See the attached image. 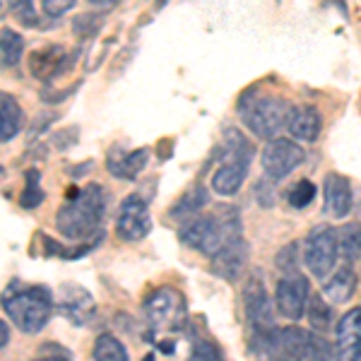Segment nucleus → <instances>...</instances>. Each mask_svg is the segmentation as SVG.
Wrapping results in <instances>:
<instances>
[{"label": "nucleus", "instance_id": "nucleus-1", "mask_svg": "<svg viewBox=\"0 0 361 361\" xmlns=\"http://www.w3.org/2000/svg\"><path fill=\"white\" fill-rule=\"evenodd\" d=\"M68 202L58 209L56 229L66 238H97L99 226L106 214V193L99 183H90L85 188L66 190Z\"/></svg>", "mask_w": 361, "mask_h": 361}, {"label": "nucleus", "instance_id": "nucleus-2", "mask_svg": "<svg viewBox=\"0 0 361 361\" xmlns=\"http://www.w3.org/2000/svg\"><path fill=\"white\" fill-rule=\"evenodd\" d=\"M178 238L188 248L212 258L229 241L243 238L241 214L231 205H222L214 214H197V217L183 222L178 229Z\"/></svg>", "mask_w": 361, "mask_h": 361}, {"label": "nucleus", "instance_id": "nucleus-3", "mask_svg": "<svg viewBox=\"0 0 361 361\" xmlns=\"http://www.w3.org/2000/svg\"><path fill=\"white\" fill-rule=\"evenodd\" d=\"M236 111L241 116L243 126H246L255 137H263L270 142V140H277L279 133L287 128L292 106H289L287 99H282V97L248 90L238 99Z\"/></svg>", "mask_w": 361, "mask_h": 361}, {"label": "nucleus", "instance_id": "nucleus-4", "mask_svg": "<svg viewBox=\"0 0 361 361\" xmlns=\"http://www.w3.org/2000/svg\"><path fill=\"white\" fill-rule=\"evenodd\" d=\"M255 157L250 140L236 128H226L222 137V161L212 173V190L217 195H236L248 176V166Z\"/></svg>", "mask_w": 361, "mask_h": 361}, {"label": "nucleus", "instance_id": "nucleus-5", "mask_svg": "<svg viewBox=\"0 0 361 361\" xmlns=\"http://www.w3.org/2000/svg\"><path fill=\"white\" fill-rule=\"evenodd\" d=\"M10 320L27 335H37L46 328L54 311V299L46 287H27L22 292H13L3 301Z\"/></svg>", "mask_w": 361, "mask_h": 361}, {"label": "nucleus", "instance_id": "nucleus-6", "mask_svg": "<svg viewBox=\"0 0 361 361\" xmlns=\"http://www.w3.org/2000/svg\"><path fill=\"white\" fill-rule=\"evenodd\" d=\"M340 258V241L337 229L328 224L313 226L311 234L304 241V263L313 277L325 279L330 272H335V263Z\"/></svg>", "mask_w": 361, "mask_h": 361}, {"label": "nucleus", "instance_id": "nucleus-7", "mask_svg": "<svg viewBox=\"0 0 361 361\" xmlns=\"http://www.w3.org/2000/svg\"><path fill=\"white\" fill-rule=\"evenodd\" d=\"M142 316L154 330H178L185 320V299L173 287H159L142 301Z\"/></svg>", "mask_w": 361, "mask_h": 361}, {"label": "nucleus", "instance_id": "nucleus-8", "mask_svg": "<svg viewBox=\"0 0 361 361\" xmlns=\"http://www.w3.org/2000/svg\"><path fill=\"white\" fill-rule=\"evenodd\" d=\"M243 311L250 325V340H258L275 330V308L265 292L263 277L255 272L246 279V287H243Z\"/></svg>", "mask_w": 361, "mask_h": 361}, {"label": "nucleus", "instance_id": "nucleus-9", "mask_svg": "<svg viewBox=\"0 0 361 361\" xmlns=\"http://www.w3.org/2000/svg\"><path fill=\"white\" fill-rule=\"evenodd\" d=\"M301 161H304V147L287 137L270 140L260 152V166H263L265 178L272 183L287 178Z\"/></svg>", "mask_w": 361, "mask_h": 361}, {"label": "nucleus", "instance_id": "nucleus-10", "mask_svg": "<svg viewBox=\"0 0 361 361\" xmlns=\"http://www.w3.org/2000/svg\"><path fill=\"white\" fill-rule=\"evenodd\" d=\"M308 301H311V284L301 272L287 275L277 282L275 304L279 316H284L287 320H301L306 316Z\"/></svg>", "mask_w": 361, "mask_h": 361}, {"label": "nucleus", "instance_id": "nucleus-11", "mask_svg": "<svg viewBox=\"0 0 361 361\" xmlns=\"http://www.w3.org/2000/svg\"><path fill=\"white\" fill-rule=\"evenodd\" d=\"M149 231H152V217H149L147 200L137 193L128 195L116 217V234L121 241H140Z\"/></svg>", "mask_w": 361, "mask_h": 361}, {"label": "nucleus", "instance_id": "nucleus-12", "mask_svg": "<svg viewBox=\"0 0 361 361\" xmlns=\"http://www.w3.org/2000/svg\"><path fill=\"white\" fill-rule=\"evenodd\" d=\"M335 335V361H361V306L340 318Z\"/></svg>", "mask_w": 361, "mask_h": 361}, {"label": "nucleus", "instance_id": "nucleus-13", "mask_svg": "<svg viewBox=\"0 0 361 361\" xmlns=\"http://www.w3.org/2000/svg\"><path fill=\"white\" fill-rule=\"evenodd\" d=\"M68 61H70V56L63 46H58V44L42 46V49L32 51V56H29V73L37 80H42V82H51L54 78L70 70Z\"/></svg>", "mask_w": 361, "mask_h": 361}, {"label": "nucleus", "instance_id": "nucleus-14", "mask_svg": "<svg viewBox=\"0 0 361 361\" xmlns=\"http://www.w3.org/2000/svg\"><path fill=\"white\" fill-rule=\"evenodd\" d=\"M352 205H354V193L349 178L342 176V173H328L323 183L325 214H330L335 219H345L352 212Z\"/></svg>", "mask_w": 361, "mask_h": 361}, {"label": "nucleus", "instance_id": "nucleus-15", "mask_svg": "<svg viewBox=\"0 0 361 361\" xmlns=\"http://www.w3.org/2000/svg\"><path fill=\"white\" fill-rule=\"evenodd\" d=\"M248 265V243L243 238L229 241L226 246H222L217 255L209 258V267L217 277L226 279V282H236L241 277V272Z\"/></svg>", "mask_w": 361, "mask_h": 361}, {"label": "nucleus", "instance_id": "nucleus-16", "mask_svg": "<svg viewBox=\"0 0 361 361\" xmlns=\"http://www.w3.org/2000/svg\"><path fill=\"white\" fill-rule=\"evenodd\" d=\"M287 130L296 142H316L323 133V114L311 104H296L289 111Z\"/></svg>", "mask_w": 361, "mask_h": 361}, {"label": "nucleus", "instance_id": "nucleus-17", "mask_svg": "<svg viewBox=\"0 0 361 361\" xmlns=\"http://www.w3.org/2000/svg\"><path fill=\"white\" fill-rule=\"evenodd\" d=\"M147 161H149L147 147L133 149V152H123L121 147H114L106 157V169L111 171V176L121 180H135L142 173V169L147 166Z\"/></svg>", "mask_w": 361, "mask_h": 361}, {"label": "nucleus", "instance_id": "nucleus-18", "mask_svg": "<svg viewBox=\"0 0 361 361\" xmlns=\"http://www.w3.org/2000/svg\"><path fill=\"white\" fill-rule=\"evenodd\" d=\"M354 292H357V275H354V270L349 263L337 267V270L333 272V277H330L323 287L325 301H330L333 306L347 304V301L354 296Z\"/></svg>", "mask_w": 361, "mask_h": 361}, {"label": "nucleus", "instance_id": "nucleus-19", "mask_svg": "<svg viewBox=\"0 0 361 361\" xmlns=\"http://www.w3.org/2000/svg\"><path fill=\"white\" fill-rule=\"evenodd\" d=\"M207 202H209L207 188L202 183H195L193 188L185 190V193L169 207V217L176 219V222H188V219H193Z\"/></svg>", "mask_w": 361, "mask_h": 361}, {"label": "nucleus", "instance_id": "nucleus-20", "mask_svg": "<svg viewBox=\"0 0 361 361\" xmlns=\"http://www.w3.org/2000/svg\"><path fill=\"white\" fill-rule=\"evenodd\" d=\"M61 311L73 320V323L82 325L92 318L94 313V301L87 294V289L82 287H66L63 292V301H61Z\"/></svg>", "mask_w": 361, "mask_h": 361}, {"label": "nucleus", "instance_id": "nucleus-21", "mask_svg": "<svg viewBox=\"0 0 361 361\" xmlns=\"http://www.w3.org/2000/svg\"><path fill=\"white\" fill-rule=\"evenodd\" d=\"M22 123H25V114H22V106L17 104V99L8 92L0 94V140L5 145L10 140L17 137V133L22 130Z\"/></svg>", "mask_w": 361, "mask_h": 361}, {"label": "nucleus", "instance_id": "nucleus-22", "mask_svg": "<svg viewBox=\"0 0 361 361\" xmlns=\"http://www.w3.org/2000/svg\"><path fill=\"white\" fill-rule=\"evenodd\" d=\"M337 241H340V255L347 263L361 258V222H347L337 229Z\"/></svg>", "mask_w": 361, "mask_h": 361}, {"label": "nucleus", "instance_id": "nucleus-23", "mask_svg": "<svg viewBox=\"0 0 361 361\" xmlns=\"http://www.w3.org/2000/svg\"><path fill=\"white\" fill-rule=\"evenodd\" d=\"M92 357H94V361H130L123 342L111 333H102L97 337L94 349H92Z\"/></svg>", "mask_w": 361, "mask_h": 361}, {"label": "nucleus", "instance_id": "nucleus-24", "mask_svg": "<svg viewBox=\"0 0 361 361\" xmlns=\"http://www.w3.org/2000/svg\"><path fill=\"white\" fill-rule=\"evenodd\" d=\"M25 54V39L10 27L0 29V58H3V68H15L22 61Z\"/></svg>", "mask_w": 361, "mask_h": 361}, {"label": "nucleus", "instance_id": "nucleus-25", "mask_svg": "<svg viewBox=\"0 0 361 361\" xmlns=\"http://www.w3.org/2000/svg\"><path fill=\"white\" fill-rule=\"evenodd\" d=\"M306 316L311 320L313 330H318L320 335L328 333V330L333 328V311H330L325 296H311L308 308H306Z\"/></svg>", "mask_w": 361, "mask_h": 361}, {"label": "nucleus", "instance_id": "nucleus-26", "mask_svg": "<svg viewBox=\"0 0 361 361\" xmlns=\"http://www.w3.org/2000/svg\"><path fill=\"white\" fill-rule=\"evenodd\" d=\"M44 195L46 193L42 188V173H39L37 169H32V171H27V185H25V190H22L20 205L25 209H34L44 202Z\"/></svg>", "mask_w": 361, "mask_h": 361}, {"label": "nucleus", "instance_id": "nucleus-27", "mask_svg": "<svg viewBox=\"0 0 361 361\" xmlns=\"http://www.w3.org/2000/svg\"><path fill=\"white\" fill-rule=\"evenodd\" d=\"M316 195H318V188L311 183L308 178H301L299 183H294L292 188H289V193H287V200H289V205L296 207V209H304L311 205L313 200H316Z\"/></svg>", "mask_w": 361, "mask_h": 361}, {"label": "nucleus", "instance_id": "nucleus-28", "mask_svg": "<svg viewBox=\"0 0 361 361\" xmlns=\"http://www.w3.org/2000/svg\"><path fill=\"white\" fill-rule=\"evenodd\" d=\"M335 349L325 340L320 333L308 335V349H306V361H333Z\"/></svg>", "mask_w": 361, "mask_h": 361}, {"label": "nucleus", "instance_id": "nucleus-29", "mask_svg": "<svg viewBox=\"0 0 361 361\" xmlns=\"http://www.w3.org/2000/svg\"><path fill=\"white\" fill-rule=\"evenodd\" d=\"M102 25H104V15L85 13V15L75 17L73 32H75V37H78V39H92L99 32V29H102Z\"/></svg>", "mask_w": 361, "mask_h": 361}, {"label": "nucleus", "instance_id": "nucleus-30", "mask_svg": "<svg viewBox=\"0 0 361 361\" xmlns=\"http://www.w3.org/2000/svg\"><path fill=\"white\" fill-rule=\"evenodd\" d=\"M275 265H277L279 272H284V277L296 275V272H299V243L292 241V243H287L284 248H279V253L275 258Z\"/></svg>", "mask_w": 361, "mask_h": 361}, {"label": "nucleus", "instance_id": "nucleus-31", "mask_svg": "<svg viewBox=\"0 0 361 361\" xmlns=\"http://www.w3.org/2000/svg\"><path fill=\"white\" fill-rule=\"evenodd\" d=\"M185 361H224L222 349H219L214 342L209 340H197L193 345V352Z\"/></svg>", "mask_w": 361, "mask_h": 361}, {"label": "nucleus", "instance_id": "nucleus-32", "mask_svg": "<svg viewBox=\"0 0 361 361\" xmlns=\"http://www.w3.org/2000/svg\"><path fill=\"white\" fill-rule=\"evenodd\" d=\"M10 13H13L25 27H37V10H34V5L27 3V0L10 3Z\"/></svg>", "mask_w": 361, "mask_h": 361}, {"label": "nucleus", "instance_id": "nucleus-33", "mask_svg": "<svg viewBox=\"0 0 361 361\" xmlns=\"http://www.w3.org/2000/svg\"><path fill=\"white\" fill-rule=\"evenodd\" d=\"M277 193H275V183L272 180H267V178H263V180H258L255 183V200H258V205H263V207H272L275 205V197Z\"/></svg>", "mask_w": 361, "mask_h": 361}, {"label": "nucleus", "instance_id": "nucleus-34", "mask_svg": "<svg viewBox=\"0 0 361 361\" xmlns=\"http://www.w3.org/2000/svg\"><path fill=\"white\" fill-rule=\"evenodd\" d=\"M75 8V0H44L42 3V10L49 17H63L66 13H70V10Z\"/></svg>", "mask_w": 361, "mask_h": 361}, {"label": "nucleus", "instance_id": "nucleus-35", "mask_svg": "<svg viewBox=\"0 0 361 361\" xmlns=\"http://www.w3.org/2000/svg\"><path fill=\"white\" fill-rule=\"evenodd\" d=\"M0 337H3V340H0V347H8V342H10V328H8V323H0Z\"/></svg>", "mask_w": 361, "mask_h": 361}, {"label": "nucleus", "instance_id": "nucleus-36", "mask_svg": "<svg viewBox=\"0 0 361 361\" xmlns=\"http://www.w3.org/2000/svg\"><path fill=\"white\" fill-rule=\"evenodd\" d=\"M34 361H70L66 354H51V357H42V359H34Z\"/></svg>", "mask_w": 361, "mask_h": 361}]
</instances>
